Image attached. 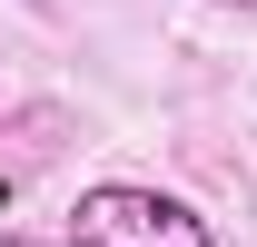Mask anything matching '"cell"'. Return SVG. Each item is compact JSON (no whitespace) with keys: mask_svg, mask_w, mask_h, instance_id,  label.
Returning <instances> with one entry per match:
<instances>
[{"mask_svg":"<svg viewBox=\"0 0 257 247\" xmlns=\"http://www.w3.org/2000/svg\"><path fill=\"white\" fill-rule=\"evenodd\" d=\"M69 247H218L208 237V217L178 208V198H159V188H79V208H69Z\"/></svg>","mask_w":257,"mask_h":247,"instance_id":"1","label":"cell"},{"mask_svg":"<svg viewBox=\"0 0 257 247\" xmlns=\"http://www.w3.org/2000/svg\"><path fill=\"white\" fill-rule=\"evenodd\" d=\"M0 247H30V237H10V227H0Z\"/></svg>","mask_w":257,"mask_h":247,"instance_id":"2","label":"cell"}]
</instances>
